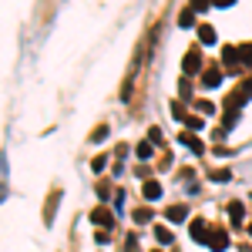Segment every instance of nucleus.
Returning <instances> with one entry per match:
<instances>
[{
    "instance_id": "nucleus-1",
    "label": "nucleus",
    "mask_w": 252,
    "mask_h": 252,
    "mask_svg": "<svg viewBox=\"0 0 252 252\" xmlns=\"http://www.w3.org/2000/svg\"><path fill=\"white\" fill-rule=\"evenodd\" d=\"M189 232H192L195 242H209V222L205 219H192L189 222Z\"/></svg>"
},
{
    "instance_id": "nucleus-2",
    "label": "nucleus",
    "mask_w": 252,
    "mask_h": 252,
    "mask_svg": "<svg viewBox=\"0 0 252 252\" xmlns=\"http://www.w3.org/2000/svg\"><path fill=\"white\" fill-rule=\"evenodd\" d=\"M249 97H252V78L246 81V84H242L239 91H232V97H229V101H232V111H239V108H242V104H246Z\"/></svg>"
},
{
    "instance_id": "nucleus-3",
    "label": "nucleus",
    "mask_w": 252,
    "mask_h": 252,
    "mask_svg": "<svg viewBox=\"0 0 252 252\" xmlns=\"http://www.w3.org/2000/svg\"><path fill=\"white\" fill-rule=\"evenodd\" d=\"M198 67H202V51L195 47V51H189V54H185V61H182V71H185V74H195Z\"/></svg>"
},
{
    "instance_id": "nucleus-4",
    "label": "nucleus",
    "mask_w": 252,
    "mask_h": 252,
    "mask_svg": "<svg viewBox=\"0 0 252 252\" xmlns=\"http://www.w3.org/2000/svg\"><path fill=\"white\" fill-rule=\"evenodd\" d=\"M209 249H215V252L229 249V232H222V229H215V232L209 235Z\"/></svg>"
},
{
    "instance_id": "nucleus-5",
    "label": "nucleus",
    "mask_w": 252,
    "mask_h": 252,
    "mask_svg": "<svg viewBox=\"0 0 252 252\" xmlns=\"http://www.w3.org/2000/svg\"><path fill=\"white\" fill-rule=\"evenodd\" d=\"M91 222H94V225H101V229H108V225L115 222V215L108 212V209H94V212H91Z\"/></svg>"
},
{
    "instance_id": "nucleus-6",
    "label": "nucleus",
    "mask_w": 252,
    "mask_h": 252,
    "mask_svg": "<svg viewBox=\"0 0 252 252\" xmlns=\"http://www.w3.org/2000/svg\"><path fill=\"white\" fill-rule=\"evenodd\" d=\"M178 141H182L185 148H192L195 155H205V145H202V141H198L195 135H178Z\"/></svg>"
},
{
    "instance_id": "nucleus-7",
    "label": "nucleus",
    "mask_w": 252,
    "mask_h": 252,
    "mask_svg": "<svg viewBox=\"0 0 252 252\" xmlns=\"http://www.w3.org/2000/svg\"><path fill=\"white\" fill-rule=\"evenodd\" d=\"M165 219H168V222H175V225H178V222H185V219H189V209H185V205H172V209H168V212H165Z\"/></svg>"
},
{
    "instance_id": "nucleus-8",
    "label": "nucleus",
    "mask_w": 252,
    "mask_h": 252,
    "mask_svg": "<svg viewBox=\"0 0 252 252\" xmlns=\"http://www.w3.org/2000/svg\"><path fill=\"white\" fill-rule=\"evenodd\" d=\"M141 195H145L148 202H155V198H161V185H158V182H145V185H141Z\"/></svg>"
},
{
    "instance_id": "nucleus-9",
    "label": "nucleus",
    "mask_w": 252,
    "mask_h": 252,
    "mask_svg": "<svg viewBox=\"0 0 252 252\" xmlns=\"http://www.w3.org/2000/svg\"><path fill=\"white\" fill-rule=\"evenodd\" d=\"M202 84H205V88H219V84H222V74H219V67H209V71L202 74Z\"/></svg>"
},
{
    "instance_id": "nucleus-10",
    "label": "nucleus",
    "mask_w": 252,
    "mask_h": 252,
    "mask_svg": "<svg viewBox=\"0 0 252 252\" xmlns=\"http://www.w3.org/2000/svg\"><path fill=\"white\" fill-rule=\"evenodd\" d=\"M198 40H202V44H215V31L209 27V24H202V27H198Z\"/></svg>"
},
{
    "instance_id": "nucleus-11",
    "label": "nucleus",
    "mask_w": 252,
    "mask_h": 252,
    "mask_svg": "<svg viewBox=\"0 0 252 252\" xmlns=\"http://www.w3.org/2000/svg\"><path fill=\"white\" fill-rule=\"evenodd\" d=\"M172 118H175V121H189V111H185L182 101H172Z\"/></svg>"
},
{
    "instance_id": "nucleus-12",
    "label": "nucleus",
    "mask_w": 252,
    "mask_h": 252,
    "mask_svg": "<svg viewBox=\"0 0 252 252\" xmlns=\"http://www.w3.org/2000/svg\"><path fill=\"white\" fill-rule=\"evenodd\" d=\"M229 219H232V222H242V219H246V209H242L239 202H232V205H229Z\"/></svg>"
},
{
    "instance_id": "nucleus-13",
    "label": "nucleus",
    "mask_w": 252,
    "mask_h": 252,
    "mask_svg": "<svg viewBox=\"0 0 252 252\" xmlns=\"http://www.w3.org/2000/svg\"><path fill=\"white\" fill-rule=\"evenodd\" d=\"M152 155H155V145H152V141H141V145H138V158H145V161H148Z\"/></svg>"
},
{
    "instance_id": "nucleus-14",
    "label": "nucleus",
    "mask_w": 252,
    "mask_h": 252,
    "mask_svg": "<svg viewBox=\"0 0 252 252\" xmlns=\"http://www.w3.org/2000/svg\"><path fill=\"white\" fill-rule=\"evenodd\" d=\"M155 239H158V242H161V246H168V242H172L175 235L168 232V229H165V225H158V229H155Z\"/></svg>"
},
{
    "instance_id": "nucleus-15",
    "label": "nucleus",
    "mask_w": 252,
    "mask_h": 252,
    "mask_svg": "<svg viewBox=\"0 0 252 252\" xmlns=\"http://www.w3.org/2000/svg\"><path fill=\"white\" fill-rule=\"evenodd\" d=\"M195 24V10H182V17H178V27H192Z\"/></svg>"
},
{
    "instance_id": "nucleus-16",
    "label": "nucleus",
    "mask_w": 252,
    "mask_h": 252,
    "mask_svg": "<svg viewBox=\"0 0 252 252\" xmlns=\"http://www.w3.org/2000/svg\"><path fill=\"white\" fill-rule=\"evenodd\" d=\"M222 61H225V64H235V61H242V58H239L235 47H225V51H222Z\"/></svg>"
},
{
    "instance_id": "nucleus-17",
    "label": "nucleus",
    "mask_w": 252,
    "mask_h": 252,
    "mask_svg": "<svg viewBox=\"0 0 252 252\" xmlns=\"http://www.w3.org/2000/svg\"><path fill=\"white\" fill-rule=\"evenodd\" d=\"M185 128H189V131H202V128H205V125H202V118L189 115V121H185Z\"/></svg>"
},
{
    "instance_id": "nucleus-18",
    "label": "nucleus",
    "mask_w": 252,
    "mask_h": 252,
    "mask_svg": "<svg viewBox=\"0 0 252 252\" xmlns=\"http://www.w3.org/2000/svg\"><path fill=\"white\" fill-rule=\"evenodd\" d=\"M239 58H242V64H252V44H242L239 47Z\"/></svg>"
},
{
    "instance_id": "nucleus-19",
    "label": "nucleus",
    "mask_w": 252,
    "mask_h": 252,
    "mask_svg": "<svg viewBox=\"0 0 252 252\" xmlns=\"http://www.w3.org/2000/svg\"><path fill=\"white\" fill-rule=\"evenodd\" d=\"M195 108H198L202 115H212V111H215V104H212V101H195Z\"/></svg>"
},
{
    "instance_id": "nucleus-20",
    "label": "nucleus",
    "mask_w": 252,
    "mask_h": 252,
    "mask_svg": "<svg viewBox=\"0 0 252 252\" xmlns=\"http://www.w3.org/2000/svg\"><path fill=\"white\" fill-rule=\"evenodd\" d=\"M212 182H232V172H225V168L222 172H212Z\"/></svg>"
},
{
    "instance_id": "nucleus-21",
    "label": "nucleus",
    "mask_w": 252,
    "mask_h": 252,
    "mask_svg": "<svg viewBox=\"0 0 252 252\" xmlns=\"http://www.w3.org/2000/svg\"><path fill=\"white\" fill-rule=\"evenodd\" d=\"M215 0H192V10L198 14V10H205V7H212Z\"/></svg>"
},
{
    "instance_id": "nucleus-22",
    "label": "nucleus",
    "mask_w": 252,
    "mask_h": 252,
    "mask_svg": "<svg viewBox=\"0 0 252 252\" xmlns=\"http://www.w3.org/2000/svg\"><path fill=\"white\" fill-rule=\"evenodd\" d=\"M104 165H108V158H104V155H97L94 161H91V168H94V172H104Z\"/></svg>"
},
{
    "instance_id": "nucleus-23",
    "label": "nucleus",
    "mask_w": 252,
    "mask_h": 252,
    "mask_svg": "<svg viewBox=\"0 0 252 252\" xmlns=\"http://www.w3.org/2000/svg\"><path fill=\"white\" fill-rule=\"evenodd\" d=\"M148 219H152L148 209H138V212H135V222H148Z\"/></svg>"
},
{
    "instance_id": "nucleus-24",
    "label": "nucleus",
    "mask_w": 252,
    "mask_h": 252,
    "mask_svg": "<svg viewBox=\"0 0 252 252\" xmlns=\"http://www.w3.org/2000/svg\"><path fill=\"white\" fill-rule=\"evenodd\" d=\"M125 252H138V239H135V235H128V242H125Z\"/></svg>"
},
{
    "instance_id": "nucleus-25",
    "label": "nucleus",
    "mask_w": 252,
    "mask_h": 252,
    "mask_svg": "<svg viewBox=\"0 0 252 252\" xmlns=\"http://www.w3.org/2000/svg\"><path fill=\"white\" fill-rule=\"evenodd\" d=\"M148 141L158 145V141H161V131H158V128H148Z\"/></svg>"
},
{
    "instance_id": "nucleus-26",
    "label": "nucleus",
    "mask_w": 252,
    "mask_h": 252,
    "mask_svg": "<svg viewBox=\"0 0 252 252\" xmlns=\"http://www.w3.org/2000/svg\"><path fill=\"white\" fill-rule=\"evenodd\" d=\"M91 138H94V145H97V141H104V138H108V128H97Z\"/></svg>"
},
{
    "instance_id": "nucleus-27",
    "label": "nucleus",
    "mask_w": 252,
    "mask_h": 252,
    "mask_svg": "<svg viewBox=\"0 0 252 252\" xmlns=\"http://www.w3.org/2000/svg\"><path fill=\"white\" fill-rule=\"evenodd\" d=\"M94 239H97V246H108V242H111V235H108V232H97Z\"/></svg>"
},
{
    "instance_id": "nucleus-28",
    "label": "nucleus",
    "mask_w": 252,
    "mask_h": 252,
    "mask_svg": "<svg viewBox=\"0 0 252 252\" xmlns=\"http://www.w3.org/2000/svg\"><path fill=\"white\" fill-rule=\"evenodd\" d=\"M235 0H215V7H232Z\"/></svg>"
},
{
    "instance_id": "nucleus-29",
    "label": "nucleus",
    "mask_w": 252,
    "mask_h": 252,
    "mask_svg": "<svg viewBox=\"0 0 252 252\" xmlns=\"http://www.w3.org/2000/svg\"><path fill=\"white\" fill-rule=\"evenodd\" d=\"M249 232H252V222H249Z\"/></svg>"
}]
</instances>
